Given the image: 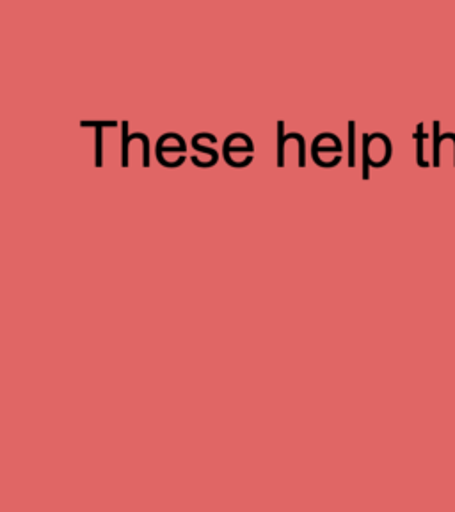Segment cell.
<instances>
[{"instance_id":"3","label":"cell","mask_w":455,"mask_h":512,"mask_svg":"<svg viewBox=\"0 0 455 512\" xmlns=\"http://www.w3.org/2000/svg\"><path fill=\"white\" fill-rule=\"evenodd\" d=\"M134 139H141L143 141L144 146V166L148 168L150 166V144H148V137L144 136V134H139V132H136V134H132V136L128 137L125 136V143H123V166H128V144H130V141H134Z\"/></svg>"},{"instance_id":"5","label":"cell","mask_w":455,"mask_h":512,"mask_svg":"<svg viewBox=\"0 0 455 512\" xmlns=\"http://www.w3.org/2000/svg\"><path fill=\"white\" fill-rule=\"evenodd\" d=\"M192 148L194 150H198L201 153H208L210 157H212V162L216 164L217 159H219V155H217L216 150L214 148H207V146H201L200 141H196V139H192Z\"/></svg>"},{"instance_id":"1","label":"cell","mask_w":455,"mask_h":512,"mask_svg":"<svg viewBox=\"0 0 455 512\" xmlns=\"http://www.w3.org/2000/svg\"><path fill=\"white\" fill-rule=\"evenodd\" d=\"M365 159L372 168H383L392 159V143L384 134L365 136Z\"/></svg>"},{"instance_id":"4","label":"cell","mask_w":455,"mask_h":512,"mask_svg":"<svg viewBox=\"0 0 455 512\" xmlns=\"http://www.w3.org/2000/svg\"><path fill=\"white\" fill-rule=\"evenodd\" d=\"M290 139H296L297 143H299V166L303 168L304 166V137L301 134H288V136L280 137V160H278V164L283 166V144L290 141Z\"/></svg>"},{"instance_id":"6","label":"cell","mask_w":455,"mask_h":512,"mask_svg":"<svg viewBox=\"0 0 455 512\" xmlns=\"http://www.w3.org/2000/svg\"><path fill=\"white\" fill-rule=\"evenodd\" d=\"M80 125H82V127L102 128V127H116V125H118V123H116V121H102V123H98V121H82V123H80Z\"/></svg>"},{"instance_id":"2","label":"cell","mask_w":455,"mask_h":512,"mask_svg":"<svg viewBox=\"0 0 455 512\" xmlns=\"http://www.w3.org/2000/svg\"><path fill=\"white\" fill-rule=\"evenodd\" d=\"M445 160L455 166V134H443L434 144V164L441 166Z\"/></svg>"}]
</instances>
